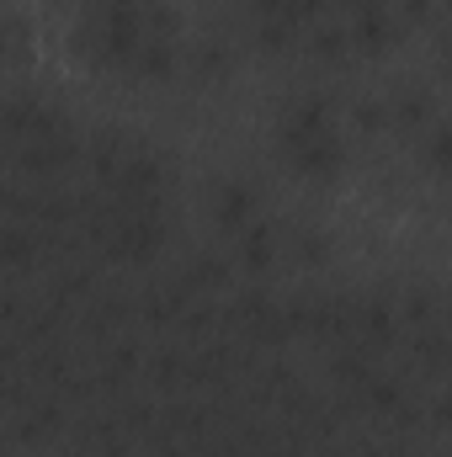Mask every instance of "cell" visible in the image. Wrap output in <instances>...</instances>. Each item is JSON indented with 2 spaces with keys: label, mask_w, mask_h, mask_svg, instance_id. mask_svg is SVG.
<instances>
[{
  "label": "cell",
  "mask_w": 452,
  "mask_h": 457,
  "mask_svg": "<svg viewBox=\"0 0 452 457\" xmlns=\"http://www.w3.org/2000/svg\"><path fill=\"white\" fill-rule=\"evenodd\" d=\"M340 21H346L351 48L362 59H383L399 43V27H405V16H399L394 0H346L340 5Z\"/></svg>",
  "instance_id": "7a4b0ae2"
},
{
  "label": "cell",
  "mask_w": 452,
  "mask_h": 457,
  "mask_svg": "<svg viewBox=\"0 0 452 457\" xmlns=\"http://www.w3.org/2000/svg\"><path fill=\"white\" fill-rule=\"evenodd\" d=\"M442 11H448V16H452V0H442Z\"/></svg>",
  "instance_id": "8992f818"
},
{
  "label": "cell",
  "mask_w": 452,
  "mask_h": 457,
  "mask_svg": "<svg viewBox=\"0 0 452 457\" xmlns=\"http://www.w3.org/2000/svg\"><path fill=\"white\" fill-rule=\"evenodd\" d=\"M272 144H277L282 165L309 187H336L346 176V165H351L346 122L336 117L331 96H320V91H298V96H288L277 107Z\"/></svg>",
  "instance_id": "6da1fadb"
},
{
  "label": "cell",
  "mask_w": 452,
  "mask_h": 457,
  "mask_svg": "<svg viewBox=\"0 0 452 457\" xmlns=\"http://www.w3.org/2000/svg\"><path fill=\"white\" fill-rule=\"evenodd\" d=\"M239 255H245V266H255V271H266L272 261H277V239H272V224H255L239 234Z\"/></svg>",
  "instance_id": "5b68a950"
},
{
  "label": "cell",
  "mask_w": 452,
  "mask_h": 457,
  "mask_svg": "<svg viewBox=\"0 0 452 457\" xmlns=\"http://www.w3.org/2000/svg\"><path fill=\"white\" fill-rule=\"evenodd\" d=\"M208 219H213V228L229 234V239H239L245 228L261 224V203H255L250 181H234V176L213 181V192H208Z\"/></svg>",
  "instance_id": "3957f363"
},
{
  "label": "cell",
  "mask_w": 452,
  "mask_h": 457,
  "mask_svg": "<svg viewBox=\"0 0 452 457\" xmlns=\"http://www.w3.org/2000/svg\"><path fill=\"white\" fill-rule=\"evenodd\" d=\"M415 160H421L426 176L452 181V117H437V122L415 138Z\"/></svg>",
  "instance_id": "277c9868"
}]
</instances>
